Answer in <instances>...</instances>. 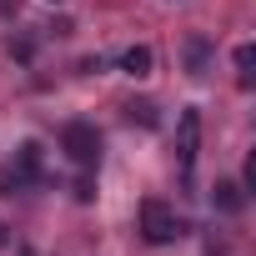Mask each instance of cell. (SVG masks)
Returning <instances> with one entry per match:
<instances>
[{"instance_id":"obj_8","label":"cell","mask_w":256,"mask_h":256,"mask_svg":"<svg viewBox=\"0 0 256 256\" xmlns=\"http://www.w3.org/2000/svg\"><path fill=\"white\" fill-rule=\"evenodd\" d=\"M231 60H236V80H241V86H251V66H256V46H236V56H231Z\"/></svg>"},{"instance_id":"obj_10","label":"cell","mask_w":256,"mask_h":256,"mask_svg":"<svg viewBox=\"0 0 256 256\" xmlns=\"http://www.w3.org/2000/svg\"><path fill=\"white\" fill-rule=\"evenodd\" d=\"M6 246H10V226H6V221H0V251H6Z\"/></svg>"},{"instance_id":"obj_3","label":"cell","mask_w":256,"mask_h":256,"mask_svg":"<svg viewBox=\"0 0 256 256\" xmlns=\"http://www.w3.org/2000/svg\"><path fill=\"white\" fill-rule=\"evenodd\" d=\"M196 151H201V110L186 106V110L176 116V156H181V171H186V176L196 171Z\"/></svg>"},{"instance_id":"obj_1","label":"cell","mask_w":256,"mask_h":256,"mask_svg":"<svg viewBox=\"0 0 256 256\" xmlns=\"http://www.w3.org/2000/svg\"><path fill=\"white\" fill-rule=\"evenodd\" d=\"M60 151L80 166V171H90L96 161H100V131L90 120H70V126H60Z\"/></svg>"},{"instance_id":"obj_4","label":"cell","mask_w":256,"mask_h":256,"mask_svg":"<svg viewBox=\"0 0 256 256\" xmlns=\"http://www.w3.org/2000/svg\"><path fill=\"white\" fill-rule=\"evenodd\" d=\"M30 181H40V146H36V141H26V146L16 151V161L0 171V186H6L10 196H16L20 186H30Z\"/></svg>"},{"instance_id":"obj_7","label":"cell","mask_w":256,"mask_h":256,"mask_svg":"<svg viewBox=\"0 0 256 256\" xmlns=\"http://www.w3.org/2000/svg\"><path fill=\"white\" fill-rule=\"evenodd\" d=\"M206 60H211V40L206 36H191L186 40V70L191 76H206Z\"/></svg>"},{"instance_id":"obj_9","label":"cell","mask_w":256,"mask_h":256,"mask_svg":"<svg viewBox=\"0 0 256 256\" xmlns=\"http://www.w3.org/2000/svg\"><path fill=\"white\" fill-rule=\"evenodd\" d=\"M126 116H131V120H141V126H156V120H161L151 100H131V106H126Z\"/></svg>"},{"instance_id":"obj_5","label":"cell","mask_w":256,"mask_h":256,"mask_svg":"<svg viewBox=\"0 0 256 256\" xmlns=\"http://www.w3.org/2000/svg\"><path fill=\"white\" fill-rule=\"evenodd\" d=\"M211 206H216L221 216H236V211L246 206V191H241V181H216V191H211Z\"/></svg>"},{"instance_id":"obj_2","label":"cell","mask_w":256,"mask_h":256,"mask_svg":"<svg viewBox=\"0 0 256 256\" xmlns=\"http://www.w3.org/2000/svg\"><path fill=\"white\" fill-rule=\"evenodd\" d=\"M141 236H146L151 246H171V241L181 236V216H176L166 201L146 196V201H141Z\"/></svg>"},{"instance_id":"obj_6","label":"cell","mask_w":256,"mask_h":256,"mask_svg":"<svg viewBox=\"0 0 256 256\" xmlns=\"http://www.w3.org/2000/svg\"><path fill=\"white\" fill-rule=\"evenodd\" d=\"M151 66H156V56H151V46H131V50H120V70L126 76H151Z\"/></svg>"}]
</instances>
